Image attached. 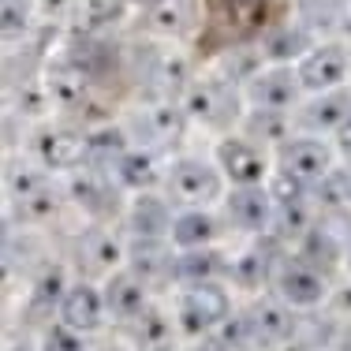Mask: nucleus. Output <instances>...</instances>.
<instances>
[{
	"label": "nucleus",
	"mask_w": 351,
	"mask_h": 351,
	"mask_svg": "<svg viewBox=\"0 0 351 351\" xmlns=\"http://www.w3.org/2000/svg\"><path fill=\"white\" fill-rule=\"evenodd\" d=\"M165 191H169V202H176L180 210H206L224 195V176L217 169V161L180 157L169 165Z\"/></svg>",
	"instance_id": "f257e3e1"
},
{
	"label": "nucleus",
	"mask_w": 351,
	"mask_h": 351,
	"mask_svg": "<svg viewBox=\"0 0 351 351\" xmlns=\"http://www.w3.org/2000/svg\"><path fill=\"white\" fill-rule=\"evenodd\" d=\"M187 108L176 105L172 97H154L149 105H142L131 120V131L138 135V146H149V149H169V146H180L183 135H187Z\"/></svg>",
	"instance_id": "f03ea898"
},
{
	"label": "nucleus",
	"mask_w": 351,
	"mask_h": 351,
	"mask_svg": "<svg viewBox=\"0 0 351 351\" xmlns=\"http://www.w3.org/2000/svg\"><path fill=\"white\" fill-rule=\"evenodd\" d=\"M213 161L232 187H265V180H269V157L247 135H224L217 142Z\"/></svg>",
	"instance_id": "7ed1b4c3"
},
{
	"label": "nucleus",
	"mask_w": 351,
	"mask_h": 351,
	"mask_svg": "<svg viewBox=\"0 0 351 351\" xmlns=\"http://www.w3.org/2000/svg\"><path fill=\"white\" fill-rule=\"evenodd\" d=\"M180 105L187 108L191 120L198 123H232L239 112V86H232L221 75H206V79H195L187 90H183Z\"/></svg>",
	"instance_id": "20e7f679"
},
{
	"label": "nucleus",
	"mask_w": 351,
	"mask_h": 351,
	"mask_svg": "<svg viewBox=\"0 0 351 351\" xmlns=\"http://www.w3.org/2000/svg\"><path fill=\"white\" fill-rule=\"evenodd\" d=\"M30 149L45 172H79L86 165V131L41 123L30 135Z\"/></svg>",
	"instance_id": "39448f33"
},
{
	"label": "nucleus",
	"mask_w": 351,
	"mask_h": 351,
	"mask_svg": "<svg viewBox=\"0 0 351 351\" xmlns=\"http://www.w3.org/2000/svg\"><path fill=\"white\" fill-rule=\"evenodd\" d=\"M332 169H337V165H332V149L317 135H291L284 146H277V172L295 176L306 187H314V183L322 180V176H329Z\"/></svg>",
	"instance_id": "423d86ee"
},
{
	"label": "nucleus",
	"mask_w": 351,
	"mask_h": 351,
	"mask_svg": "<svg viewBox=\"0 0 351 351\" xmlns=\"http://www.w3.org/2000/svg\"><path fill=\"white\" fill-rule=\"evenodd\" d=\"M299 82H303L306 94H329V90H340L351 71V56L340 41H325V45H314L303 60L295 64Z\"/></svg>",
	"instance_id": "0eeeda50"
},
{
	"label": "nucleus",
	"mask_w": 351,
	"mask_h": 351,
	"mask_svg": "<svg viewBox=\"0 0 351 351\" xmlns=\"http://www.w3.org/2000/svg\"><path fill=\"white\" fill-rule=\"evenodd\" d=\"M254 108H277V112H288L291 105L299 101V94H306L303 82H299V71L291 64H265L262 71L250 79V86L243 90Z\"/></svg>",
	"instance_id": "6e6552de"
},
{
	"label": "nucleus",
	"mask_w": 351,
	"mask_h": 351,
	"mask_svg": "<svg viewBox=\"0 0 351 351\" xmlns=\"http://www.w3.org/2000/svg\"><path fill=\"white\" fill-rule=\"evenodd\" d=\"M8 198L19 206L27 221H45L56 210V191L45 169H12L8 172Z\"/></svg>",
	"instance_id": "1a4fd4ad"
},
{
	"label": "nucleus",
	"mask_w": 351,
	"mask_h": 351,
	"mask_svg": "<svg viewBox=\"0 0 351 351\" xmlns=\"http://www.w3.org/2000/svg\"><path fill=\"white\" fill-rule=\"evenodd\" d=\"M142 82L154 90V97H172L176 101V94L183 97V90L195 82V75L176 49H149L142 56Z\"/></svg>",
	"instance_id": "9d476101"
},
{
	"label": "nucleus",
	"mask_w": 351,
	"mask_h": 351,
	"mask_svg": "<svg viewBox=\"0 0 351 351\" xmlns=\"http://www.w3.org/2000/svg\"><path fill=\"white\" fill-rule=\"evenodd\" d=\"M228 291L217 284H195L180 299V325L187 332H206L228 317Z\"/></svg>",
	"instance_id": "9b49d317"
},
{
	"label": "nucleus",
	"mask_w": 351,
	"mask_h": 351,
	"mask_svg": "<svg viewBox=\"0 0 351 351\" xmlns=\"http://www.w3.org/2000/svg\"><path fill=\"white\" fill-rule=\"evenodd\" d=\"M68 195L75 198V206H79L82 213L112 217L116 213V198H120V183H116V176L90 169V172H79L68 183Z\"/></svg>",
	"instance_id": "f8f14e48"
},
{
	"label": "nucleus",
	"mask_w": 351,
	"mask_h": 351,
	"mask_svg": "<svg viewBox=\"0 0 351 351\" xmlns=\"http://www.w3.org/2000/svg\"><path fill=\"white\" fill-rule=\"evenodd\" d=\"M172 221L176 213L169 210V202L157 195H135L128 206V232L142 243H157V239H169L172 236Z\"/></svg>",
	"instance_id": "ddd939ff"
},
{
	"label": "nucleus",
	"mask_w": 351,
	"mask_h": 351,
	"mask_svg": "<svg viewBox=\"0 0 351 351\" xmlns=\"http://www.w3.org/2000/svg\"><path fill=\"white\" fill-rule=\"evenodd\" d=\"M41 82H45L53 105L60 108H75L86 101V68L75 56H53L41 71Z\"/></svg>",
	"instance_id": "4468645a"
},
{
	"label": "nucleus",
	"mask_w": 351,
	"mask_h": 351,
	"mask_svg": "<svg viewBox=\"0 0 351 351\" xmlns=\"http://www.w3.org/2000/svg\"><path fill=\"white\" fill-rule=\"evenodd\" d=\"M105 314H108L105 291H97L94 284H86V280H82V284H71L68 295H64V303H60V322L68 325V329H75V332H94V329H101Z\"/></svg>",
	"instance_id": "2eb2a0df"
},
{
	"label": "nucleus",
	"mask_w": 351,
	"mask_h": 351,
	"mask_svg": "<svg viewBox=\"0 0 351 351\" xmlns=\"http://www.w3.org/2000/svg\"><path fill=\"white\" fill-rule=\"evenodd\" d=\"M116 183L128 191H135V195H146V191H154L157 183H165V176L169 169L161 165V157H157V149L149 146H131L128 154H123V161L112 169Z\"/></svg>",
	"instance_id": "dca6fc26"
},
{
	"label": "nucleus",
	"mask_w": 351,
	"mask_h": 351,
	"mask_svg": "<svg viewBox=\"0 0 351 351\" xmlns=\"http://www.w3.org/2000/svg\"><path fill=\"white\" fill-rule=\"evenodd\" d=\"M273 217H277V206L265 187H236L228 195V221L239 232H265Z\"/></svg>",
	"instance_id": "f3484780"
},
{
	"label": "nucleus",
	"mask_w": 351,
	"mask_h": 351,
	"mask_svg": "<svg viewBox=\"0 0 351 351\" xmlns=\"http://www.w3.org/2000/svg\"><path fill=\"white\" fill-rule=\"evenodd\" d=\"M314 45L317 41H314L311 27H303V23H280V27H273L262 38V56H265V64H291L295 68Z\"/></svg>",
	"instance_id": "a211bd4d"
},
{
	"label": "nucleus",
	"mask_w": 351,
	"mask_h": 351,
	"mask_svg": "<svg viewBox=\"0 0 351 351\" xmlns=\"http://www.w3.org/2000/svg\"><path fill=\"white\" fill-rule=\"evenodd\" d=\"M131 149V135L116 123H97L86 131V165L97 172H112Z\"/></svg>",
	"instance_id": "6ab92c4d"
},
{
	"label": "nucleus",
	"mask_w": 351,
	"mask_h": 351,
	"mask_svg": "<svg viewBox=\"0 0 351 351\" xmlns=\"http://www.w3.org/2000/svg\"><path fill=\"white\" fill-rule=\"evenodd\" d=\"M351 120V94L348 90H329V94H314L303 105V123L311 131H325L337 135L340 128Z\"/></svg>",
	"instance_id": "aec40b11"
},
{
	"label": "nucleus",
	"mask_w": 351,
	"mask_h": 351,
	"mask_svg": "<svg viewBox=\"0 0 351 351\" xmlns=\"http://www.w3.org/2000/svg\"><path fill=\"white\" fill-rule=\"evenodd\" d=\"M217 236H221V224L210 210H180L172 221V247L180 250H202V247H213Z\"/></svg>",
	"instance_id": "412c9836"
},
{
	"label": "nucleus",
	"mask_w": 351,
	"mask_h": 351,
	"mask_svg": "<svg viewBox=\"0 0 351 351\" xmlns=\"http://www.w3.org/2000/svg\"><path fill=\"white\" fill-rule=\"evenodd\" d=\"M105 303L108 314L120 317V322H135L146 314V288H142L138 273H116L105 288Z\"/></svg>",
	"instance_id": "4be33fe9"
},
{
	"label": "nucleus",
	"mask_w": 351,
	"mask_h": 351,
	"mask_svg": "<svg viewBox=\"0 0 351 351\" xmlns=\"http://www.w3.org/2000/svg\"><path fill=\"white\" fill-rule=\"evenodd\" d=\"M79 262L90 273H112L120 265V239L108 228H90L79 236Z\"/></svg>",
	"instance_id": "5701e85b"
},
{
	"label": "nucleus",
	"mask_w": 351,
	"mask_h": 351,
	"mask_svg": "<svg viewBox=\"0 0 351 351\" xmlns=\"http://www.w3.org/2000/svg\"><path fill=\"white\" fill-rule=\"evenodd\" d=\"M243 135L258 146H284L291 138V120L277 108H250L243 120Z\"/></svg>",
	"instance_id": "b1692460"
},
{
	"label": "nucleus",
	"mask_w": 351,
	"mask_h": 351,
	"mask_svg": "<svg viewBox=\"0 0 351 351\" xmlns=\"http://www.w3.org/2000/svg\"><path fill=\"white\" fill-rule=\"evenodd\" d=\"M280 295L288 299L291 306H314L317 299L325 295L322 273L314 265H288L280 273Z\"/></svg>",
	"instance_id": "393cba45"
},
{
	"label": "nucleus",
	"mask_w": 351,
	"mask_h": 351,
	"mask_svg": "<svg viewBox=\"0 0 351 351\" xmlns=\"http://www.w3.org/2000/svg\"><path fill=\"white\" fill-rule=\"evenodd\" d=\"M128 4H135V0H79L75 4V27H79V34L108 30L112 23H120Z\"/></svg>",
	"instance_id": "a878e982"
},
{
	"label": "nucleus",
	"mask_w": 351,
	"mask_h": 351,
	"mask_svg": "<svg viewBox=\"0 0 351 351\" xmlns=\"http://www.w3.org/2000/svg\"><path fill=\"white\" fill-rule=\"evenodd\" d=\"M351 12V0H299V23L311 30H340Z\"/></svg>",
	"instance_id": "bb28decb"
},
{
	"label": "nucleus",
	"mask_w": 351,
	"mask_h": 351,
	"mask_svg": "<svg viewBox=\"0 0 351 351\" xmlns=\"http://www.w3.org/2000/svg\"><path fill=\"white\" fill-rule=\"evenodd\" d=\"M34 4L38 0H0V30L8 45L34 34Z\"/></svg>",
	"instance_id": "cd10ccee"
},
{
	"label": "nucleus",
	"mask_w": 351,
	"mask_h": 351,
	"mask_svg": "<svg viewBox=\"0 0 351 351\" xmlns=\"http://www.w3.org/2000/svg\"><path fill=\"white\" fill-rule=\"evenodd\" d=\"M262 68H265L262 49H232V53L221 60L217 75H221V79H228L232 86L247 90V86H250V79H254V75L262 71Z\"/></svg>",
	"instance_id": "c85d7f7f"
},
{
	"label": "nucleus",
	"mask_w": 351,
	"mask_h": 351,
	"mask_svg": "<svg viewBox=\"0 0 351 351\" xmlns=\"http://www.w3.org/2000/svg\"><path fill=\"white\" fill-rule=\"evenodd\" d=\"M311 195L325 206V210L344 213L351 206V169L344 165V169H332L329 176H322V180L311 187Z\"/></svg>",
	"instance_id": "c756f323"
},
{
	"label": "nucleus",
	"mask_w": 351,
	"mask_h": 351,
	"mask_svg": "<svg viewBox=\"0 0 351 351\" xmlns=\"http://www.w3.org/2000/svg\"><path fill=\"white\" fill-rule=\"evenodd\" d=\"M12 105H15V116H23V120H41L53 108V97H49L41 79H23L12 90Z\"/></svg>",
	"instance_id": "7c9ffc66"
},
{
	"label": "nucleus",
	"mask_w": 351,
	"mask_h": 351,
	"mask_svg": "<svg viewBox=\"0 0 351 351\" xmlns=\"http://www.w3.org/2000/svg\"><path fill=\"white\" fill-rule=\"evenodd\" d=\"M146 15H149V23H154V30H161V34H180L191 23V0H169V4H161V8H149Z\"/></svg>",
	"instance_id": "2f4dec72"
},
{
	"label": "nucleus",
	"mask_w": 351,
	"mask_h": 351,
	"mask_svg": "<svg viewBox=\"0 0 351 351\" xmlns=\"http://www.w3.org/2000/svg\"><path fill=\"white\" fill-rule=\"evenodd\" d=\"M41 351H86V344H82V332H75L60 322V325H53V329L45 332Z\"/></svg>",
	"instance_id": "473e14b6"
},
{
	"label": "nucleus",
	"mask_w": 351,
	"mask_h": 351,
	"mask_svg": "<svg viewBox=\"0 0 351 351\" xmlns=\"http://www.w3.org/2000/svg\"><path fill=\"white\" fill-rule=\"evenodd\" d=\"M265 269H269V262H265V250L262 247L247 250V254L236 262V277L243 280V284H258V280L265 277Z\"/></svg>",
	"instance_id": "72a5a7b5"
},
{
	"label": "nucleus",
	"mask_w": 351,
	"mask_h": 351,
	"mask_svg": "<svg viewBox=\"0 0 351 351\" xmlns=\"http://www.w3.org/2000/svg\"><path fill=\"white\" fill-rule=\"evenodd\" d=\"M41 8H45L49 15H56V12H68L71 4H79V0H38Z\"/></svg>",
	"instance_id": "f704fd0d"
},
{
	"label": "nucleus",
	"mask_w": 351,
	"mask_h": 351,
	"mask_svg": "<svg viewBox=\"0 0 351 351\" xmlns=\"http://www.w3.org/2000/svg\"><path fill=\"white\" fill-rule=\"evenodd\" d=\"M337 142H340V146H344V149H351V120H348L344 128L337 131Z\"/></svg>",
	"instance_id": "c9c22d12"
},
{
	"label": "nucleus",
	"mask_w": 351,
	"mask_h": 351,
	"mask_svg": "<svg viewBox=\"0 0 351 351\" xmlns=\"http://www.w3.org/2000/svg\"><path fill=\"white\" fill-rule=\"evenodd\" d=\"M135 4H142L149 12V8H161V4H169V0H135Z\"/></svg>",
	"instance_id": "e433bc0d"
},
{
	"label": "nucleus",
	"mask_w": 351,
	"mask_h": 351,
	"mask_svg": "<svg viewBox=\"0 0 351 351\" xmlns=\"http://www.w3.org/2000/svg\"><path fill=\"white\" fill-rule=\"evenodd\" d=\"M340 34H344V41H351V12H348V19H344V27H340Z\"/></svg>",
	"instance_id": "4c0bfd02"
},
{
	"label": "nucleus",
	"mask_w": 351,
	"mask_h": 351,
	"mask_svg": "<svg viewBox=\"0 0 351 351\" xmlns=\"http://www.w3.org/2000/svg\"><path fill=\"white\" fill-rule=\"evenodd\" d=\"M105 351H116V348H105Z\"/></svg>",
	"instance_id": "58836bf2"
}]
</instances>
